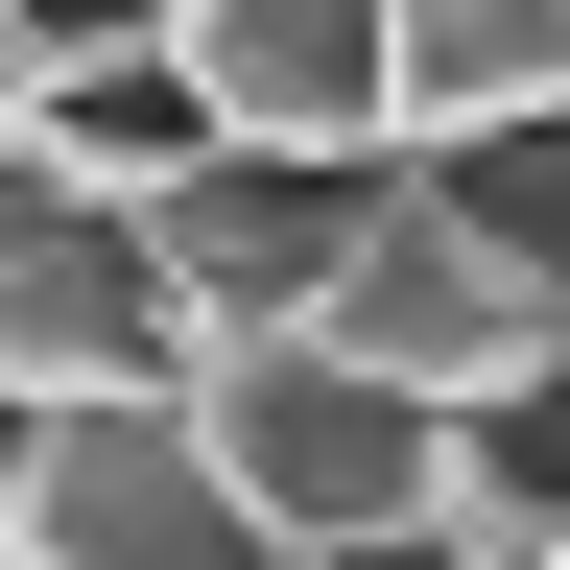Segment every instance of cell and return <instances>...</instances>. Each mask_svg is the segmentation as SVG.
<instances>
[{
	"label": "cell",
	"mask_w": 570,
	"mask_h": 570,
	"mask_svg": "<svg viewBox=\"0 0 570 570\" xmlns=\"http://www.w3.org/2000/svg\"><path fill=\"white\" fill-rule=\"evenodd\" d=\"M190 452L238 475L262 547H333V523H428V499H452V404L356 381L333 333H214L190 356Z\"/></svg>",
	"instance_id": "6da1fadb"
},
{
	"label": "cell",
	"mask_w": 570,
	"mask_h": 570,
	"mask_svg": "<svg viewBox=\"0 0 570 570\" xmlns=\"http://www.w3.org/2000/svg\"><path fill=\"white\" fill-rule=\"evenodd\" d=\"M0 570H262L238 475L190 452V381L0 404Z\"/></svg>",
	"instance_id": "7a4b0ae2"
},
{
	"label": "cell",
	"mask_w": 570,
	"mask_h": 570,
	"mask_svg": "<svg viewBox=\"0 0 570 570\" xmlns=\"http://www.w3.org/2000/svg\"><path fill=\"white\" fill-rule=\"evenodd\" d=\"M309 333L356 356V381H404V404H452V428H475L570 309L452 214V167H381V190H356V238H333V309H309Z\"/></svg>",
	"instance_id": "3957f363"
},
{
	"label": "cell",
	"mask_w": 570,
	"mask_h": 570,
	"mask_svg": "<svg viewBox=\"0 0 570 570\" xmlns=\"http://www.w3.org/2000/svg\"><path fill=\"white\" fill-rule=\"evenodd\" d=\"M96 381H190V309L119 190L0 167V404H96Z\"/></svg>",
	"instance_id": "277c9868"
},
{
	"label": "cell",
	"mask_w": 570,
	"mask_h": 570,
	"mask_svg": "<svg viewBox=\"0 0 570 570\" xmlns=\"http://www.w3.org/2000/svg\"><path fill=\"white\" fill-rule=\"evenodd\" d=\"M167 71H190L214 142H262V167H404L381 0H167Z\"/></svg>",
	"instance_id": "5b68a950"
},
{
	"label": "cell",
	"mask_w": 570,
	"mask_h": 570,
	"mask_svg": "<svg viewBox=\"0 0 570 570\" xmlns=\"http://www.w3.org/2000/svg\"><path fill=\"white\" fill-rule=\"evenodd\" d=\"M356 190H381V167H262V142H190V167L142 190V262H167L190 356H214V333H309V309H333Z\"/></svg>",
	"instance_id": "8992f818"
},
{
	"label": "cell",
	"mask_w": 570,
	"mask_h": 570,
	"mask_svg": "<svg viewBox=\"0 0 570 570\" xmlns=\"http://www.w3.org/2000/svg\"><path fill=\"white\" fill-rule=\"evenodd\" d=\"M381 96H404V167L570 119V0H381Z\"/></svg>",
	"instance_id": "52a82bcc"
},
{
	"label": "cell",
	"mask_w": 570,
	"mask_h": 570,
	"mask_svg": "<svg viewBox=\"0 0 570 570\" xmlns=\"http://www.w3.org/2000/svg\"><path fill=\"white\" fill-rule=\"evenodd\" d=\"M190 142H214V119H190V71H167V48H96V71H24V142H0V167H48V190H119V214H142Z\"/></svg>",
	"instance_id": "ba28073f"
},
{
	"label": "cell",
	"mask_w": 570,
	"mask_h": 570,
	"mask_svg": "<svg viewBox=\"0 0 570 570\" xmlns=\"http://www.w3.org/2000/svg\"><path fill=\"white\" fill-rule=\"evenodd\" d=\"M452 214H475V238H499V262L570 309V119H523V142H452Z\"/></svg>",
	"instance_id": "9c48e42d"
},
{
	"label": "cell",
	"mask_w": 570,
	"mask_h": 570,
	"mask_svg": "<svg viewBox=\"0 0 570 570\" xmlns=\"http://www.w3.org/2000/svg\"><path fill=\"white\" fill-rule=\"evenodd\" d=\"M262 570H523V547L475 499H428V523H333V547H262Z\"/></svg>",
	"instance_id": "30bf717a"
},
{
	"label": "cell",
	"mask_w": 570,
	"mask_h": 570,
	"mask_svg": "<svg viewBox=\"0 0 570 570\" xmlns=\"http://www.w3.org/2000/svg\"><path fill=\"white\" fill-rule=\"evenodd\" d=\"M0 48H24V71H96V48H167V0H0Z\"/></svg>",
	"instance_id": "8fae6325"
},
{
	"label": "cell",
	"mask_w": 570,
	"mask_h": 570,
	"mask_svg": "<svg viewBox=\"0 0 570 570\" xmlns=\"http://www.w3.org/2000/svg\"><path fill=\"white\" fill-rule=\"evenodd\" d=\"M0 142H24V48H0Z\"/></svg>",
	"instance_id": "7c38bea8"
},
{
	"label": "cell",
	"mask_w": 570,
	"mask_h": 570,
	"mask_svg": "<svg viewBox=\"0 0 570 570\" xmlns=\"http://www.w3.org/2000/svg\"><path fill=\"white\" fill-rule=\"evenodd\" d=\"M547 570H570V523H547Z\"/></svg>",
	"instance_id": "4fadbf2b"
}]
</instances>
